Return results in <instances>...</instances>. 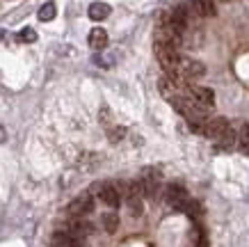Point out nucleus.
Returning <instances> with one entry per match:
<instances>
[{"label":"nucleus","instance_id":"nucleus-11","mask_svg":"<svg viewBox=\"0 0 249 247\" xmlns=\"http://www.w3.org/2000/svg\"><path fill=\"white\" fill-rule=\"evenodd\" d=\"M87 41H89V46L94 48V51H103L107 46V32L103 30V28H94V30L89 32V37H87Z\"/></svg>","mask_w":249,"mask_h":247},{"label":"nucleus","instance_id":"nucleus-21","mask_svg":"<svg viewBox=\"0 0 249 247\" xmlns=\"http://www.w3.org/2000/svg\"><path fill=\"white\" fill-rule=\"evenodd\" d=\"M5 140H7V131L0 126V142H5Z\"/></svg>","mask_w":249,"mask_h":247},{"label":"nucleus","instance_id":"nucleus-2","mask_svg":"<svg viewBox=\"0 0 249 247\" xmlns=\"http://www.w3.org/2000/svg\"><path fill=\"white\" fill-rule=\"evenodd\" d=\"M185 96H188L195 105H199L201 110H208V108H213V103H215V92H213L211 87H199V85H192Z\"/></svg>","mask_w":249,"mask_h":247},{"label":"nucleus","instance_id":"nucleus-12","mask_svg":"<svg viewBox=\"0 0 249 247\" xmlns=\"http://www.w3.org/2000/svg\"><path fill=\"white\" fill-rule=\"evenodd\" d=\"M110 5L107 2H91L89 9H87V14H89L91 21H103V19H107L110 16Z\"/></svg>","mask_w":249,"mask_h":247},{"label":"nucleus","instance_id":"nucleus-4","mask_svg":"<svg viewBox=\"0 0 249 247\" xmlns=\"http://www.w3.org/2000/svg\"><path fill=\"white\" fill-rule=\"evenodd\" d=\"M229 128H231V124H229L224 117H215V119H211V121H204V131H201V133L217 142V140H222V135L227 133Z\"/></svg>","mask_w":249,"mask_h":247},{"label":"nucleus","instance_id":"nucleus-19","mask_svg":"<svg viewBox=\"0 0 249 247\" xmlns=\"http://www.w3.org/2000/svg\"><path fill=\"white\" fill-rule=\"evenodd\" d=\"M124 135H126V128H121V126H112L110 131H107V137H110V142H119Z\"/></svg>","mask_w":249,"mask_h":247},{"label":"nucleus","instance_id":"nucleus-18","mask_svg":"<svg viewBox=\"0 0 249 247\" xmlns=\"http://www.w3.org/2000/svg\"><path fill=\"white\" fill-rule=\"evenodd\" d=\"M16 39H18L21 44H35V41H37V32L32 30V28H23V30L16 35Z\"/></svg>","mask_w":249,"mask_h":247},{"label":"nucleus","instance_id":"nucleus-3","mask_svg":"<svg viewBox=\"0 0 249 247\" xmlns=\"http://www.w3.org/2000/svg\"><path fill=\"white\" fill-rule=\"evenodd\" d=\"M91 210H94V197L89 192H83L80 197H76L73 202L69 204V215L71 217H85L89 215Z\"/></svg>","mask_w":249,"mask_h":247},{"label":"nucleus","instance_id":"nucleus-9","mask_svg":"<svg viewBox=\"0 0 249 247\" xmlns=\"http://www.w3.org/2000/svg\"><path fill=\"white\" fill-rule=\"evenodd\" d=\"M51 247H83V243L69 231H55L51 238Z\"/></svg>","mask_w":249,"mask_h":247},{"label":"nucleus","instance_id":"nucleus-13","mask_svg":"<svg viewBox=\"0 0 249 247\" xmlns=\"http://www.w3.org/2000/svg\"><path fill=\"white\" fill-rule=\"evenodd\" d=\"M160 94H162L167 101L181 96V92H178V82H174L172 78H160Z\"/></svg>","mask_w":249,"mask_h":247},{"label":"nucleus","instance_id":"nucleus-5","mask_svg":"<svg viewBox=\"0 0 249 247\" xmlns=\"http://www.w3.org/2000/svg\"><path fill=\"white\" fill-rule=\"evenodd\" d=\"M137 183H140V188H142L144 197H156L158 186H160V172H156V170H144L142 179L137 181Z\"/></svg>","mask_w":249,"mask_h":247},{"label":"nucleus","instance_id":"nucleus-17","mask_svg":"<svg viewBox=\"0 0 249 247\" xmlns=\"http://www.w3.org/2000/svg\"><path fill=\"white\" fill-rule=\"evenodd\" d=\"M238 142H240V149L247 151L249 149V121H245V124H240V128H238Z\"/></svg>","mask_w":249,"mask_h":247},{"label":"nucleus","instance_id":"nucleus-16","mask_svg":"<svg viewBox=\"0 0 249 247\" xmlns=\"http://www.w3.org/2000/svg\"><path fill=\"white\" fill-rule=\"evenodd\" d=\"M55 14H57V7H55V2H46V5H41L39 7V21H53Z\"/></svg>","mask_w":249,"mask_h":247},{"label":"nucleus","instance_id":"nucleus-15","mask_svg":"<svg viewBox=\"0 0 249 247\" xmlns=\"http://www.w3.org/2000/svg\"><path fill=\"white\" fill-rule=\"evenodd\" d=\"M101 222H103V229L107 233H114L119 229V215L117 213H106V215L101 217Z\"/></svg>","mask_w":249,"mask_h":247},{"label":"nucleus","instance_id":"nucleus-20","mask_svg":"<svg viewBox=\"0 0 249 247\" xmlns=\"http://www.w3.org/2000/svg\"><path fill=\"white\" fill-rule=\"evenodd\" d=\"M94 62H96V64H101V67H106V69H110L112 67V57H101V55H96V57H94Z\"/></svg>","mask_w":249,"mask_h":247},{"label":"nucleus","instance_id":"nucleus-14","mask_svg":"<svg viewBox=\"0 0 249 247\" xmlns=\"http://www.w3.org/2000/svg\"><path fill=\"white\" fill-rule=\"evenodd\" d=\"M235 142H238V135H235L233 128H229L227 133L222 135V140H217L219 149H224V151H231V149L235 147Z\"/></svg>","mask_w":249,"mask_h":247},{"label":"nucleus","instance_id":"nucleus-8","mask_svg":"<svg viewBox=\"0 0 249 247\" xmlns=\"http://www.w3.org/2000/svg\"><path fill=\"white\" fill-rule=\"evenodd\" d=\"M178 74H181V80H192V78H201L206 74V67L201 62L190 60V57H181V67H178Z\"/></svg>","mask_w":249,"mask_h":247},{"label":"nucleus","instance_id":"nucleus-10","mask_svg":"<svg viewBox=\"0 0 249 247\" xmlns=\"http://www.w3.org/2000/svg\"><path fill=\"white\" fill-rule=\"evenodd\" d=\"M190 12L196 16H213L215 14V5L213 0H190Z\"/></svg>","mask_w":249,"mask_h":247},{"label":"nucleus","instance_id":"nucleus-1","mask_svg":"<svg viewBox=\"0 0 249 247\" xmlns=\"http://www.w3.org/2000/svg\"><path fill=\"white\" fill-rule=\"evenodd\" d=\"M156 57H158L160 67L165 69L167 78H172L174 82L181 80V74H178V67H181V55L174 46L167 44H156Z\"/></svg>","mask_w":249,"mask_h":247},{"label":"nucleus","instance_id":"nucleus-7","mask_svg":"<svg viewBox=\"0 0 249 247\" xmlns=\"http://www.w3.org/2000/svg\"><path fill=\"white\" fill-rule=\"evenodd\" d=\"M165 199H167V204H169V206H174L176 210H183L190 197H188V192H185V188H183V186H167Z\"/></svg>","mask_w":249,"mask_h":247},{"label":"nucleus","instance_id":"nucleus-6","mask_svg":"<svg viewBox=\"0 0 249 247\" xmlns=\"http://www.w3.org/2000/svg\"><path fill=\"white\" fill-rule=\"evenodd\" d=\"M98 197H101V202L106 204V206H110V209H117L121 204V192L119 188L112 186V183H101V186L96 188Z\"/></svg>","mask_w":249,"mask_h":247}]
</instances>
